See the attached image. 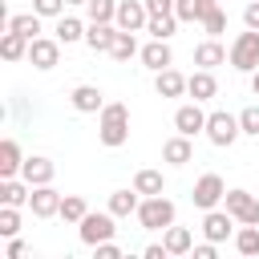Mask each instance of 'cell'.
Masks as SVG:
<instances>
[{
  "label": "cell",
  "mask_w": 259,
  "mask_h": 259,
  "mask_svg": "<svg viewBox=\"0 0 259 259\" xmlns=\"http://www.w3.org/2000/svg\"><path fill=\"white\" fill-rule=\"evenodd\" d=\"M138 57H142V65H146V69H154V73H162V69H170V65H174V53H170V45H166V40H150Z\"/></svg>",
  "instance_id": "2e32d148"
},
{
  "label": "cell",
  "mask_w": 259,
  "mask_h": 259,
  "mask_svg": "<svg viewBox=\"0 0 259 259\" xmlns=\"http://www.w3.org/2000/svg\"><path fill=\"white\" fill-rule=\"evenodd\" d=\"M138 190H113L109 194V210L117 214V219H125V214H138Z\"/></svg>",
  "instance_id": "4316f807"
},
{
  "label": "cell",
  "mask_w": 259,
  "mask_h": 259,
  "mask_svg": "<svg viewBox=\"0 0 259 259\" xmlns=\"http://www.w3.org/2000/svg\"><path fill=\"white\" fill-rule=\"evenodd\" d=\"M65 4L69 0H32V12H40V16H65Z\"/></svg>",
  "instance_id": "74e56055"
},
{
  "label": "cell",
  "mask_w": 259,
  "mask_h": 259,
  "mask_svg": "<svg viewBox=\"0 0 259 259\" xmlns=\"http://www.w3.org/2000/svg\"><path fill=\"white\" fill-rule=\"evenodd\" d=\"M146 12L150 16H170L174 12V0H146Z\"/></svg>",
  "instance_id": "ab89813d"
},
{
  "label": "cell",
  "mask_w": 259,
  "mask_h": 259,
  "mask_svg": "<svg viewBox=\"0 0 259 259\" xmlns=\"http://www.w3.org/2000/svg\"><path fill=\"white\" fill-rule=\"evenodd\" d=\"M243 134V125H239V117L235 113H227V109H214V113H206V138L214 142V146H235V138Z\"/></svg>",
  "instance_id": "5b68a950"
},
{
  "label": "cell",
  "mask_w": 259,
  "mask_h": 259,
  "mask_svg": "<svg viewBox=\"0 0 259 259\" xmlns=\"http://www.w3.org/2000/svg\"><path fill=\"white\" fill-rule=\"evenodd\" d=\"M117 28L125 32H142L150 24V12H146V0H117V16H113Z\"/></svg>",
  "instance_id": "52a82bcc"
},
{
  "label": "cell",
  "mask_w": 259,
  "mask_h": 259,
  "mask_svg": "<svg viewBox=\"0 0 259 259\" xmlns=\"http://www.w3.org/2000/svg\"><path fill=\"white\" fill-rule=\"evenodd\" d=\"M8 28L28 36V40H36L40 36V12H16V16H8Z\"/></svg>",
  "instance_id": "484cf974"
},
{
  "label": "cell",
  "mask_w": 259,
  "mask_h": 259,
  "mask_svg": "<svg viewBox=\"0 0 259 259\" xmlns=\"http://www.w3.org/2000/svg\"><path fill=\"white\" fill-rule=\"evenodd\" d=\"M113 219H117L113 210H89V214L77 223V227H81V243H85V247H97V243L113 239V231H117Z\"/></svg>",
  "instance_id": "277c9868"
},
{
  "label": "cell",
  "mask_w": 259,
  "mask_h": 259,
  "mask_svg": "<svg viewBox=\"0 0 259 259\" xmlns=\"http://www.w3.org/2000/svg\"><path fill=\"white\" fill-rule=\"evenodd\" d=\"M186 93H190L194 101H210V97L219 93V81L210 77V69H198V73L186 77Z\"/></svg>",
  "instance_id": "ac0fdd59"
},
{
  "label": "cell",
  "mask_w": 259,
  "mask_h": 259,
  "mask_svg": "<svg viewBox=\"0 0 259 259\" xmlns=\"http://www.w3.org/2000/svg\"><path fill=\"white\" fill-rule=\"evenodd\" d=\"M69 4H89V0H69Z\"/></svg>",
  "instance_id": "bcb514c9"
},
{
  "label": "cell",
  "mask_w": 259,
  "mask_h": 259,
  "mask_svg": "<svg viewBox=\"0 0 259 259\" xmlns=\"http://www.w3.org/2000/svg\"><path fill=\"white\" fill-rule=\"evenodd\" d=\"M0 53H4V61H20V57H28V36H20V32H4V40H0Z\"/></svg>",
  "instance_id": "f1b7e54d"
},
{
  "label": "cell",
  "mask_w": 259,
  "mask_h": 259,
  "mask_svg": "<svg viewBox=\"0 0 259 259\" xmlns=\"http://www.w3.org/2000/svg\"><path fill=\"white\" fill-rule=\"evenodd\" d=\"M227 61H231L239 73H255V69H259V28L239 32L235 45H231V53H227Z\"/></svg>",
  "instance_id": "3957f363"
},
{
  "label": "cell",
  "mask_w": 259,
  "mask_h": 259,
  "mask_svg": "<svg viewBox=\"0 0 259 259\" xmlns=\"http://www.w3.org/2000/svg\"><path fill=\"white\" fill-rule=\"evenodd\" d=\"M20 166H24L20 146H16L12 138H4V142H0V178H16V174H20Z\"/></svg>",
  "instance_id": "44dd1931"
},
{
  "label": "cell",
  "mask_w": 259,
  "mask_h": 259,
  "mask_svg": "<svg viewBox=\"0 0 259 259\" xmlns=\"http://www.w3.org/2000/svg\"><path fill=\"white\" fill-rule=\"evenodd\" d=\"M138 53H142V49H138V36L125 32V28H117V40H113L109 57H113V61H130V57H138Z\"/></svg>",
  "instance_id": "f546056e"
},
{
  "label": "cell",
  "mask_w": 259,
  "mask_h": 259,
  "mask_svg": "<svg viewBox=\"0 0 259 259\" xmlns=\"http://www.w3.org/2000/svg\"><path fill=\"white\" fill-rule=\"evenodd\" d=\"M24 251H28V247H24V243H20V239H12V243H8V259H20V255H24Z\"/></svg>",
  "instance_id": "ee69618b"
},
{
  "label": "cell",
  "mask_w": 259,
  "mask_h": 259,
  "mask_svg": "<svg viewBox=\"0 0 259 259\" xmlns=\"http://www.w3.org/2000/svg\"><path fill=\"white\" fill-rule=\"evenodd\" d=\"M210 4H219V0H174V16H178V20H198V24H202V16H206Z\"/></svg>",
  "instance_id": "83f0119b"
},
{
  "label": "cell",
  "mask_w": 259,
  "mask_h": 259,
  "mask_svg": "<svg viewBox=\"0 0 259 259\" xmlns=\"http://www.w3.org/2000/svg\"><path fill=\"white\" fill-rule=\"evenodd\" d=\"M162 158H166L170 166H186V162L194 158V146H190V138H186V134H174V138H166V142H162Z\"/></svg>",
  "instance_id": "e0dca14e"
},
{
  "label": "cell",
  "mask_w": 259,
  "mask_h": 259,
  "mask_svg": "<svg viewBox=\"0 0 259 259\" xmlns=\"http://www.w3.org/2000/svg\"><path fill=\"white\" fill-rule=\"evenodd\" d=\"M251 89H255V97H259V69L251 73Z\"/></svg>",
  "instance_id": "f6af8a7d"
},
{
  "label": "cell",
  "mask_w": 259,
  "mask_h": 259,
  "mask_svg": "<svg viewBox=\"0 0 259 259\" xmlns=\"http://www.w3.org/2000/svg\"><path fill=\"white\" fill-rule=\"evenodd\" d=\"M28 198H32V186L20 178H0V202L4 206H28Z\"/></svg>",
  "instance_id": "d6986e66"
},
{
  "label": "cell",
  "mask_w": 259,
  "mask_h": 259,
  "mask_svg": "<svg viewBox=\"0 0 259 259\" xmlns=\"http://www.w3.org/2000/svg\"><path fill=\"white\" fill-rule=\"evenodd\" d=\"M162 243H166L170 255H190V251H194V235H190L186 227H174V223L166 227V239H162Z\"/></svg>",
  "instance_id": "cb8c5ba5"
},
{
  "label": "cell",
  "mask_w": 259,
  "mask_h": 259,
  "mask_svg": "<svg viewBox=\"0 0 259 259\" xmlns=\"http://www.w3.org/2000/svg\"><path fill=\"white\" fill-rule=\"evenodd\" d=\"M138 223H142V231H166V227L174 223V202H170L166 194L142 198V202H138Z\"/></svg>",
  "instance_id": "7a4b0ae2"
},
{
  "label": "cell",
  "mask_w": 259,
  "mask_h": 259,
  "mask_svg": "<svg viewBox=\"0 0 259 259\" xmlns=\"http://www.w3.org/2000/svg\"><path fill=\"white\" fill-rule=\"evenodd\" d=\"M142 255H146V259H166L170 251H166V243H162V247H158V243H150V247H146Z\"/></svg>",
  "instance_id": "7bdbcfd3"
},
{
  "label": "cell",
  "mask_w": 259,
  "mask_h": 259,
  "mask_svg": "<svg viewBox=\"0 0 259 259\" xmlns=\"http://www.w3.org/2000/svg\"><path fill=\"white\" fill-rule=\"evenodd\" d=\"M113 40H117V24H113V20H109V24L89 20V28H85V45H89L93 53H109V49H113Z\"/></svg>",
  "instance_id": "5bb4252c"
},
{
  "label": "cell",
  "mask_w": 259,
  "mask_h": 259,
  "mask_svg": "<svg viewBox=\"0 0 259 259\" xmlns=\"http://www.w3.org/2000/svg\"><path fill=\"white\" fill-rule=\"evenodd\" d=\"M235 223H239V219H235L227 206H223V210L214 206V210H206V214H202V235H206L210 243H223V239H231V235H235Z\"/></svg>",
  "instance_id": "ba28073f"
},
{
  "label": "cell",
  "mask_w": 259,
  "mask_h": 259,
  "mask_svg": "<svg viewBox=\"0 0 259 259\" xmlns=\"http://www.w3.org/2000/svg\"><path fill=\"white\" fill-rule=\"evenodd\" d=\"M97 138H101V146H109V150H117V146L130 142V109H125L121 101H105Z\"/></svg>",
  "instance_id": "6da1fadb"
},
{
  "label": "cell",
  "mask_w": 259,
  "mask_h": 259,
  "mask_svg": "<svg viewBox=\"0 0 259 259\" xmlns=\"http://www.w3.org/2000/svg\"><path fill=\"white\" fill-rule=\"evenodd\" d=\"M202 28H206V36L227 32V12H223L219 4H210V8H206V16H202Z\"/></svg>",
  "instance_id": "e575fe53"
},
{
  "label": "cell",
  "mask_w": 259,
  "mask_h": 259,
  "mask_svg": "<svg viewBox=\"0 0 259 259\" xmlns=\"http://www.w3.org/2000/svg\"><path fill=\"white\" fill-rule=\"evenodd\" d=\"M223 61H227V49H223L214 36L194 49V65H198V69H214V65H223Z\"/></svg>",
  "instance_id": "7402d4cb"
},
{
  "label": "cell",
  "mask_w": 259,
  "mask_h": 259,
  "mask_svg": "<svg viewBox=\"0 0 259 259\" xmlns=\"http://www.w3.org/2000/svg\"><path fill=\"white\" fill-rule=\"evenodd\" d=\"M154 89H158V97H182V93H186V77L170 65V69H162V73L154 77Z\"/></svg>",
  "instance_id": "ffe728a7"
},
{
  "label": "cell",
  "mask_w": 259,
  "mask_h": 259,
  "mask_svg": "<svg viewBox=\"0 0 259 259\" xmlns=\"http://www.w3.org/2000/svg\"><path fill=\"white\" fill-rule=\"evenodd\" d=\"M57 40H61V45L85 40V24H81L77 16H61V20H57Z\"/></svg>",
  "instance_id": "4dcf8cb0"
},
{
  "label": "cell",
  "mask_w": 259,
  "mask_h": 259,
  "mask_svg": "<svg viewBox=\"0 0 259 259\" xmlns=\"http://www.w3.org/2000/svg\"><path fill=\"white\" fill-rule=\"evenodd\" d=\"M134 190H138L142 198H150V194H166V178H162V170H138V174H134Z\"/></svg>",
  "instance_id": "603a6c76"
},
{
  "label": "cell",
  "mask_w": 259,
  "mask_h": 259,
  "mask_svg": "<svg viewBox=\"0 0 259 259\" xmlns=\"http://www.w3.org/2000/svg\"><path fill=\"white\" fill-rule=\"evenodd\" d=\"M214 247H219V243H210V239H206V243H198V247H194V259H214V255H219Z\"/></svg>",
  "instance_id": "b9f144b4"
},
{
  "label": "cell",
  "mask_w": 259,
  "mask_h": 259,
  "mask_svg": "<svg viewBox=\"0 0 259 259\" xmlns=\"http://www.w3.org/2000/svg\"><path fill=\"white\" fill-rule=\"evenodd\" d=\"M61 198H65V194H57V190H53V182H45V186H32L28 206H32V214H36V219H53V214H61Z\"/></svg>",
  "instance_id": "7c38bea8"
},
{
  "label": "cell",
  "mask_w": 259,
  "mask_h": 259,
  "mask_svg": "<svg viewBox=\"0 0 259 259\" xmlns=\"http://www.w3.org/2000/svg\"><path fill=\"white\" fill-rule=\"evenodd\" d=\"M28 61H32V69H53V65L61 61V40H57V36H36V40H28Z\"/></svg>",
  "instance_id": "30bf717a"
},
{
  "label": "cell",
  "mask_w": 259,
  "mask_h": 259,
  "mask_svg": "<svg viewBox=\"0 0 259 259\" xmlns=\"http://www.w3.org/2000/svg\"><path fill=\"white\" fill-rule=\"evenodd\" d=\"M85 214H89V206H85L81 194H65V198H61V219H65V223H81Z\"/></svg>",
  "instance_id": "d6a6232c"
},
{
  "label": "cell",
  "mask_w": 259,
  "mask_h": 259,
  "mask_svg": "<svg viewBox=\"0 0 259 259\" xmlns=\"http://www.w3.org/2000/svg\"><path fill=\"white\" fill-rule=\"evenodd\" d=\"M69 105H73L77 113H101V109H105V93H101L97 85H77V89L69 93Z\"/></svg>",
  "instance_id": "4fadbf2b"
},
{
  "label": "cell",
  "mask_w": 259,
  "mask_h": 259,
  "mask_svg": "<svg viewBox=\"0 0 259 259\" xmlns=\"http://www.w3.org/2000/svg\"><path fill=\"white\" fill-rule=\"evenodd\" d=\"M174 28H178V16H174V12H170V16H150V24H146V32H150L154 40H170Z\"/></svg>",
  "instance_id": "1f68e13d"
},
{
  "label": "cell",
  "mask_w": 259,
  "mask_h": 259,
  "mask_svg": "<svg viewBox=\"0 0 259 259\" xmlns=\"http://www.w3.org/2000/svg\"><path fill=\"white\" fill-rule=\"evenodd\" d=\"M223 198H227V182H223L219 174H202V178L194 182V190H190V202H194L198 210H214Z\"/></svg>",
  "instance_id": "8992f818"
},
{
  "label": "cell",
  "mask_w": 259,
  "mask_h": 259,
  "mask_svg": "<svg viewBox=\"0 0 259 259\" xmlns=\"http://www.w3.org/2000/svg\"><path fill=\"white\" fill-rule=\"evenodd\" d=\"M223 206H227L239 223H255V227H259V198H255L251 190H227Z\"/></svg>",
  "instance_id": "9c48e42d"
},
{
  "label": "cell",
  "mask_w": 259,
  "mask_h": 259,
  "mask_svg": "<svg viewBox=\"0 0 259 259\" xmlns=\"http://www.w3.org/2000/svg\"><path fill=\"white\" fill-rule=\"evenodd\" d=\"M85 12H89V20L109 24V20L117 16V0H89V4H85Z\"/></svg>",
  "instance_id": "836d02e7"
},
{
  "label": "cell",
  "mask_w": 259,
  "mask_h": 259,
  "mask_svg": "<svg viewBox=\"0 0 259 259\" xmlns=\"http://www.w3.org/2000/svg\"><path fill=\"white\" fill-rule=\"evenodd\" d=\"M243 24H247V28H259V0H251V4L243 8Z\"/></svg>",
  "instance_id": "60d3db41"
},
{
  "label": "cell",
  "mask_w": 259,
  "mask_h": 259,
  "mask_svg": "<svg viewBox=\"0 0 259 259\" xmlns=\"http://www.w3.org/2000/svg\"><path fill=\"white\" fill-rule=\"evenodd\" d=\"M174 130H178V134H186V138L206 134V113L198 109V101H190V105H178V109H174Z\"/></svg>",
  "instance_id": "8fae6325"
},
{
  "label": "cell",
  "mask_w": 259,
  "mask_h": 259,
  "mask_svg": "<svg viewBox=\"0 0 259 259\" xmlns=\"http://www.w3.org/2000/svg\"><path fill=\"white\" fill-rule=\"evenodd\" d=\"M0 235H4V239H16V235H20V214H16V206H4V202H0Z\"/></svg>",
  "instance_id": "d590c367"
},
{
  "label": "cell",
  "mask_w": 259,
  "mask_h": 259,
  "mask_svg": "<svg viewBox=\"0 0 259 259\" xmlns=\"http://www.w3.org/2000/svg\"><path fill=\"white\" fill-rule=\"evenodd\" d=\"M239 125H243L247 138H259V105H247V109L239 113Z\"/></svg>",
  "instance_id": "8d00e7d4"
},
{
  "label": "cell",
  "mask_w": 259,
  "mask_h": 259,
  "mask_svg": "<svg viewBox=\"0 0 259 259\" xmlns=\"http://www.w3.org/2000/svg\"><path fill=\"white\" fill-rule=\"evenodd\" d=\"M235 251L239 255H259V227L255 223H239V231H235Z\"/></svg>",
  "instance_id": "d4e9b609"
},
{
  "label": "cell",
  "mask_w": 259,
  "mask_h": 259,
  "mask_svg": "<svg viewBox=\"0 0 259 259\" xmlns=\"http://www.w3.org/2000/svg\"><path fill=\"white\" fill-rule=\"evenodd\" d=\"M53 174H57V166L49 162V158H24V166H20V178L28 182V186H45V182H53Z\"/></svg>",
  "instance_id": "9a60e30c"
},
{
  "label": "cell",
  "mask_w": 259,
  "mask_h": 259,
  "mask_svg": "<svg viewBox=\"0 0 259 259\" xmlns=\"http://www.w3.org/2000/svg\"><path fill=\"white\" fill-rule=\"evenodd\" d=\"M93 255H97V259H121V247H117L113 239H105V243L93 247Z\"/></svg>",
  "instance_id": "f35d334b"
}]
</instances>
